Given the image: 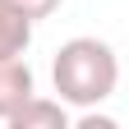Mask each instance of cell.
<instances>
[{
  "instance_id": "obj_5",
  "label": "cell",
  "mask_w": 129,
  "mask_h": 129,
  "mask_svg": "<svg viewBox=\"0 0 129 129\" xmlns=\"http://www.w3.org/2000/svg\"><path fill=\"white\" fill-rule=\"evenodd\" d=\"M14 5H19V9L28 14V19L37 23V19H46V14H55V9L64 5V0H14Z\"/></svg>"
},
{
  "instance_id": "obj_4",
  "label": "cell",
  "mask_w": 129,
  "mask_h": 129,
  "mask_svg": "<svg viewBox=\"0 0 129 129\" xmlns=\"http://www.w3.org/2000/svg\"><path fill=\"white\" fill-rule=\"evenodd\" d=\"M28 42H32V19L14 0H0V60L5 55H23Z\"/></svg>"
},
{
  "instance_id": "obj_2",
  "label": "cell",
  "mask_w": 129,
  "mask_h": 129,
  "mask_svg": "<svg viewBox=\"0 0 129 129\" xmlns=\"http://www.w3.org/2000/svg\"><path fill=\"white\" fill-rule=\"evenodd\" d=\"M37 92V78H32L23 55H5L0 60V120H9L28 97Z\"/></svg>"
},
{
  "instance_id": "obj_3",
  "label": "cell",
  "mask_w": 129,
  "mask_h": 129,
  "mask_svg": "<svg viewBox=\"0 0 129 129\" xmlns=\"http://www.w3.org/2000/svg\"><path fill=\"white\" fill-rule=\"evenodd\" d=\"M5 124H14V129H64V124H69V111H64L60 97H37V92H32Z\"/></svg>"
},
{
  "instance_id": "obj_1",
  "label": "cell",
  "mask_w": 129,
  "mask_h": 129,
  "mask_svg": "<svg viewBox=\"0 0 129 129\" xmlns=\"http://www.w3.org/2000/svg\"><path fill=\"white\" fill-rule=\"evenodd\" d=\"M51 83L64 106L92 111L97 102H106L120 83V60L106 42L97 37H69L51 60Z\"/></svg>"
}]
</instances>
